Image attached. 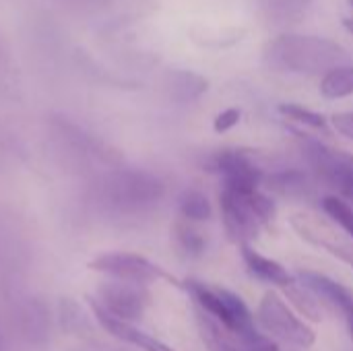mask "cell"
I'll use <instances>...</instances> for the list:
<instances>
[{
  "label": "cell",
  "instance_id": "cell-20",
  "mask_svg": "<svg viewBox=\"0 0 353 351\" xmlns=\"http://www.w3.org/2000/svg\"><path fill=\"white\" fill-rule=\"evenodd\" d=\"M178 213L188 223H201V221L211 219L213 207L205 192H201L196 188H188L178 199Z\"/></svg>",
  "mask_w": 353,
  "mask_h": 351
},
{
  "label": "cell",
  "instance_id": "cell-7",
  "mask_svg": "<svg viewBox=\"0 0 353 351\" xmlns=\"http://www.w3.org/2000/svg\"><path fill=\"white\" fill-rule=\"evenodd\" d=\"M50 128L52 134L58 143V147L68 153L72 159L77 161H101V163H110L116 168L120 155L114 147H110L105 141H101L99 137L87 132L83 126H79L77 122L64 118V116H54L50 120Z\"/></svg>",
  "mask_w": 353,
  "mask_h": 351
},
{
  "label": "cell",
  "instance_id": "cell-6",
  "mask_svg": "<svg viewBox=\"0 0 353 351\" xmlns=\"http://www.w3.org/2000/svg\"><path fill=\"white\" fill-rule=\"evenodd\" d=\"M304 155L321 182L335 188L339 199L353 201V155L341 149H333L321 141L304 139Z\"/></svg>",
  "mask_w": 353,
  "mask_h": 351
},
{
  "label": "cell",
  "instance_id": "cell-25",
  "mask_svg": "<svg viewBox=\"0 0 353 351\" xmlns=\"http://www.w3.org/2000/svg\"><path fill=\"white\" fill-rule=\"evenodd\" d=\"M60 321H62V327L70 333H77L83 327L87 329V321L83 319L79 304L72 302L70 298H62V302H60Z\"/></svg>",
  "mask_w": 353,
  "mask_h": 351
},
{
  "label": "cell",
  "instance_id": "cell-15",
  "mask_svg": "<svg viewBox=\"0 0 353 351\" xmlns=\"http://www.w3.org/2000/svg\"><path fill=\"white\" fill-rule=\"evenodd\" d=\"M316 0H256L263 23L271 29H290L304 21Z\"/></svg>",
  "mask_w": 353,
  "mask_h": 351
},
{
  "label": "cell",
  "instance_id": "cell-24",
  "mask_svg": "<svg viewBox=\"0 0 353 351\" xmlns=\"http://www.w3.org/2000/svg\"><path fill=\"white\" fill-rule=\"evenodd\" d=\"M279 112L285 118H290V120H294V122H298L302 126H308V128H314V130H323V132L327 130L325 116L319 114V112H314V110H308L304 106H298V103H281L279 106Z\"/></svg>",
  "mask_w": 353,
  "mask_h": 351
},
{
  "label": "cell",
  "instance_id": "cell-11",
  "mask_svg": "<svg viewBox=\"0 0 353 351\" xmlns=\"http://www.w3.org/2000/svg\"><path fill=\"white\" fill-rule=\"evenodd\" d=\"M205 168L219 174L221 184L230 188H259L265 180L254 153L246 149H221L205 161Z\"/></svg>",
  "mask_w": 353,
  "mask_h": 351
},
{
  "label": "cell",
  "instance_id": "cell-10",
  "mask_svg": "<svg viewBox=\"0 0 353 351\" xmlns=\"http://www.w3.org/2000/svg\"><path fill=\"white\" fill-rule=\"evenodd\" d=\"M292 228L304 242L323 248L353 269V242L331 221L310 213H296L292 217Z\"/></svg>",
  "mask_w": 353,
  "mask_h": 351
},
{
  "label": "cell",
  "instance_id": "cell-17",
  "mask_svg": "<svg viewBox=\"0 0 353 351\" xmlns=\"http://www.w3.org/2000/svg\"><path fill=\"white\" fill-rule=\"evenodd\" d=\"M209 89V81L192 70H170L165 77V91L178 103H190L203 97Z\"/></svg>",
  "mask_w": 353,
  "mask_h": 351
},
{
  "label": "cell",
  "instance_id": "cell-13",
  "mask_svg": "<svg viewBox=\"0 0 353 351\" xmlns=\"http://www.w3.org/2000/svg\"><path fill=\"white\" fill-rule=\"evenodd\" d=\"M14 323L19 329V335L33 348H46L50 343V310L48 306L33 296L23 298L14 306Z\"/></svg>",
  "mask_w": 353,
  "mask_h": 351
},
{
  "label": "cell",
  "instance_id": "cell-21",
  "mask_svg": "<svg viewBox=\"0 0 353 351\" xmlns=\"http://www.w3.org/2000/svg\"><path fill=\"white\" fill-rule=\"evenodd\" d=\"M321 93L327 99H343L353 95V66L352 64H343L337 66L333 70H329L327 74H323L321 81Z\"/></svg>",
  "mask_w": 353,
  "mask_h": 351
},
{
  "label": "cell",
  "instance_id": "cell-5",
  "mask_svg": "<svg viewBox=\"0 0 353 351\" xmlns=\"http://www.w3.org/2000/svg\"><path fill=\"white\" fill-rule=\"evenodd\" d=\"M89 269L103 273L116 281H128L137 285L168 281L176 288H182V281H178L165 269H161L159 265L137 252H103L89 263Z\"/></svg>",
  "mask_w": 353,
  "mask_h": 351
},
{
  "label": "cell",
  "instance_id": "cell-16",
  "mask_svg": "<svg viewBox=\"0 0 353 351\" xmlns=\"http://www.w3.org/2000/svg\"><path fill=\"white\" fill-rule=\"evenodd\" d=\"M240 248H242V259H244L246 269H248L256 279L267 281V283H273V285L281 288L285 294H288L292 288L298 285V283L294 281V277L288 273V269H285L281 263H277V261H273V259H269V257H263L261 252H256V250L250 248L248 244H244V246H240Z\"/></svg>",
  "mask_w": 353,
  "mask_h": 351
},
{
  "label": "cell",
  "instance_id": "cell-9",
  "mask_svg": "<svg viewBox=\"0 0 353 351\" xmlns=\"http://www.w3.org/2000/svg\"><path fill=\"white\" fill-rule=\"evenodd\" d=\"M149 292L145 285L128 283V281H103L97 288V296L93 302L105 310L110 317L122 321V323H137L143 319L147 306H149Z\"/></svg>",
  "mask_w": 353,
  "mask_h": 351
},
{
  "label": "cell",
  "instance_id": "cell-30",
  "mask_svg": "<svg viewBox=\"0 0 353 351\" xmlns=\"http://www.w3.org/2000/svg\"><path fill=\"white\" fill-rule=\"evenodd\" d=\"M6 348H4V337H2V333H0V351H4Z\"/></svg>",
  "mask_w": 353,
  "mask_h": 351
},
{
  "label": "cell",
  "instance_id": "cell-2",
  "mask_svg": "<svg viewBox=\"0 0 353 351\" xmlns=\"http://www.w3.org/2000/svg\"><path fill=\"white\" fill-rule=\"evenodd\" d=\"M165 197L159 176L137 168H114L95 184V201L116 215H139L153 209Z\"/></svg>",
  "mask_w": 353,
  "mask_h": 351
},
{
  "label": "cell",
  "instance_id": "cell-14",
  "mask_svg": "<svg viewBox=\"0 0 353 351\" xmlns=\"http://www.w3.org/2000/svg\"><path fill=\"white\" fill-rule=\"evenodd\" d=\"M87 304H89V308H91V312H93L95 321H97V323H99V325H101L110 335H112V337L120 339L122 343L134 345V348H139V350H143V351H174L170 345H165L163 341L155 339L153 335H149V333H145V331L137 329L134 325H130V323H122V321H118V319L110 317L105 310H101V308L93 302V298H91V296H87Z\"/></svg>",
  "mask_w": 353,
  "mask_h": 351
},
{
  "label": "cell",
  "instance_id": "cell-4",
  "mask_svg": "<svg viewBox=\"0 0 353 351\" xmlns=\"http://www.w3.org/2000/svg\"><path fill=\"white\" fill-rule=\"evenodd\" d=\"M182 290H186L199 310L207 312L211 319H215L219 325H223L232 335H236L240 341L250 339L256 331L252 312L244 304V300L223 288L209 285L196 279H186L182 281Z\"/></svg>",
  "mask_w": 353,
  "mask_h": 351
},
{
  "label": "cell",
  "instance_id": "cell-18",
  "mask_svg": "<svg viewBox=\"0 0 353 351\" xmlns=\"http://www.w3.org/2000/svg\"><path fill=\"white\" fill-rule=\"evenodd\" d=\"M196 327L207 351H246L236 335H232L223 325L203 310H196Z\"/></svg>",
  "mask_w": 353,
  "mask_h": 351
},
{
  "label": "cell",
  "instance_id": "cell-23",
  "mask_svg": "<svg viewBox=\"0 0 353 351\" xmlns=\"http://www.w3.org/2000/svg\"><path fill=\"white\" fill-rule=\"evenodd\" d=\"M174 242L178 246V250L182 254H186L188 259H196L205 252V238L199 230H194L188 221L186 223H178L174 228Z\"/></svg>",
  "mask_w": 353,
  "mask_h": 351
},
{
  "label": "cell",
  "instance_id": "cell-28",
  "mask_svg": "<svg viewBox=\"0 0 353 351\" xmlns=\"http://www.w3.org/2000/svg\"><path fill=\"white\" fill-rule=\"evenodd\" d=\"M331 122H333V128L339 134H343L345 139L353 141V112H339V114H335L331 118Z\"/></svg>",
  "mask_w": 353,
  "mask_h": 351
},
{
  "label": "cell",
  "instance_id": "cell-26",
  "mask_svg": "<svg viewBox=\"0 0 353 351\" xmlns=\"http://www.w3.org/2000/svg\"><path fill=\"white\" fill-rule=\"evenodd\" d=\"M68 4L85 10V12H93V14H108L112 10L122 8L124 4H128L130 0H66Z\"/></svg>",
  "mask_w": 353,
  "mask_h": 351
},
{
  "label": "cell",
  "instance_id": "cell-27",
  "mask_svg": "<svg viewBox=\"0 0 353 351\" xmlns=\"http://www.w3.org/2000/svg\"><path fill=\"white\" fill-rule=\"evenodd\" d=\"M240 110H236V108H228V110H223L221 114H217V118L213 120V128H215V132H228V130H232L238 122H240Z\"/></svg>",
  "mask_w": 353,
  "mask_h": 351
},
{
  "label": "cell",
  "instance_id": "cell-31",
  "mask_svg": "<svg viewBox=\"0 0 353 351\" xmlns=\"http://www.w3.org/2000/svg\"><path fill=\"white\" fill-rule=\"evenodd\" d=\"M347 2H350V6H352V8H353V0H347Z\"/></svg>",
  "mask_w": 353,
  "mask_h": 351
},
{
  "label": "cell",
  "instance_id": "cell-3",
  "mask_svg": "<svg viewBox=\"0 0 353 351\" xmlns=\"http://www.w3.org/2000/svg\"><path fill=\"white\" fill-rule=\"evenodd\" d=\"M219 209L225 234L240 246L254 240L263 228H271L275 219V203L261 188L221 186Z\"/></svg>",
  "mask_w": 353,
  "mask_h": 351
},
{
  "label": "cell",
  "instance_id": "cell-8",
  "mask_svg": "<svg viewBox=\"0 0 353 351\" xmlns=\"http://www.w3.org/2000/svg\"><path fill=\"white\" fill-rule=\"evenodd\" d=\"M259 321L267 333L296 348L306 350L312 348L316 341L314 331L294 314V310L285 304V300L277 292H267L263 296L259 304Z\"/></svg>",
  "mask_w": 353,
  "mask_h": 351
},
{
  "label": "cell",
  "instance_id": "cell-1",
  "mask_svg": "<svg viewBox=\"0 0 353 351\" xmlns=\"http://www.w3.org/2000/svg\"><path fill=\"white\" fill-rule=\"evenodd\" d=\"M263 60L271 70L277 72L327 74L329 70L347 64L350 54L345 48L327 37L281 33L265 46Z\"/></svg>",
  "mask_w": 353,
  "mask_h": 351
},
{
  "label": "cell",
  "instance_id": "cell-19",
  "mask_svg": "<svg viewBox=\"0 0 353 351\" xmlns=\"http://www.w3.org/2000/svg\"><path fill=\"white\" fill-rule=\"evenodd\" d=\"M263 182L267 184V188L288 199H306L312 192V182L308 174H304L302 170L273 172L271 176H265Z\"/></svg>",
  "mask_w": 353,
  "mask_h": 351
},
{
  "label": "cell",
  "instance_id": "cell-12",
  "mask_svg": "<svg viewBox=\"0 0 353 351\" xmlns=\"http://www.w3.org/2000/svg\"><path fill=\"white\" fill-rule=\"evenodd\" d=\"M298 279L302 283V288L319 298L327 308H331L333 312H337L343 321L345 327L350 331V337L353 339V292L350 288L341 285L339 281L316 273V271H300Z\"/></svg>",
  "mask_w": 353,
  "mask_h": 351
},
{
  "label": "cell",
  "instance_id": "cell-22",
  "mask_svg": "<svg viewBox=\"0 0 353 351\" xmlns=\"http://www.w3.org/2000/svg\"><path fill=\"white\" fill-rule=\"evenodd\" d=\"M323 209H325V213H327V217L335 223V225H339V230L350 238L353 242V207L347 203V201H343V199H339V197H325L323 199Z\"/></svg>",
  "mask_w": 353,
  "mask_h": 351
},
{
  "label": "cell",
  "instance_id": "cell-29",
  "mask_svg": "<svg viewBox=\"0 0 353 351\" xmlns=\"http://www.w3.org/2000/svg\"><path fill=\"white\" fill-rule=\"evenodd\" d=\"M343 25H345V29L353 35V19H343Z\"/></svg>",
  "mask_w": 353,
  "mask_h": 351
}]
</instances>
